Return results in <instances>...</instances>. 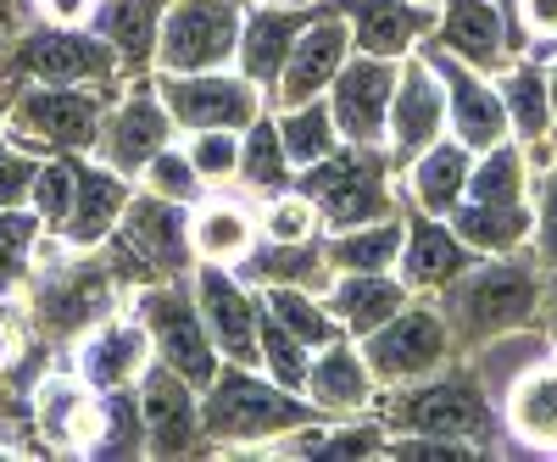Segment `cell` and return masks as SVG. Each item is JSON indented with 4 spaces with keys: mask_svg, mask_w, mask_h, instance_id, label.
<instances>
[{
    "mask_svg": "<svg viewBox=\"0 0 557 462\" xmlns=\"http://www.w3.org/2000/svg\"><path fill=\"white\" fill-rule=\"evenodd\" d=\"M541 273L535 257L507 251V257H480L474 267H462L457 279L441 290V317L451 329L457 351H485L502 335H519L541 317Z\"/></svg>",
    "mask_w": 557,
    "mask_h": 462,
    "instance_id": "cell-1",
    "label": "cell"
},
{
    "mask_svg": "<svg viewBox=\"0 0 557 462\" xmlns=\"http://www.w3.org/2000/svg\"><path fill=\"white\" fill-rule=\"evenodd\" d=\"M312 424H323V412L301 390H285L251 362H223L212 385L201 390V429H207V446H218V451L290 440Z\"/></svg>",
    "mask_w": 557,
    "mask_h": 462,
    "instance_id": "cell-2",
    "label": "cell"
},
{
    "mask_svg": "<svg viewBox=\"0 0 557 462\" xmlns=\"http://www.w3.org/2000/svg\"><path fill=\"white\" fill-rule=\"evenodd\" d=\"M374 419L385 435H441V440H469L474 451H491L496 440V412L480 390L474 367H441L430 379H412L374 396Z\"/></svg>",
    "mask_w": 557,
    "mask_h": 462,
    "instance_id": "cell-3",
    "label": "cell"
},
{
    "mask_svg": "<svg viewBox=\"0 0 557 462\" xmlns=\"http://www.w3.org/2000/svg\"><path fill=\"white\" fill-rule=\"evenodd\" d=\"M107 257L117 267L123 285H168V279H190L196 251H190V207H173L151 190H134L117 228L107 235Z\"/></svg>",
    "mask_w": 557,
    "mask_h": 462,
    "instance_id": "cell-4",
    "label": "cell"
},
{
    "mask_svg": "<svg viewBox=\"0 0 557 462\" xmlns=\"http://www.w3.org/2000/svg\"><path fill=\"white\" fill-rule=\"evenodd\" d=\"M391 162L396 157L385 146H335L323 162L296 173V190L318 207V223L330 235L357 223H380V217H396Z\"/></svg>",
    "mask_w": 557,
    "mask_h": 462,
    "instance_id": "cell-5",
    "label": "cell"
},
{
    "mask_svg": "<svg viewBox=\"0 0 557 462\" xmlns=\"http://www.w3.org/2000/svg\"><path fill=\"white\" fill-rule=\"evenodd\" d=\"M12 134L28 151L96 157L107 123V89L96 84H23L12 89Z\"/></svg>",
    "mask_w": 557,
    "mask_h": 462,
    "instance_id": "cell-6",
    "label": "cell"
},
{
    "mask_svg": "<svg viewBox=\"0 0 557 462\" xmlns=\"http://www.w3.org/2000/svg\"><path fill=\"white\" fill-rule=\"evenodd\" d=\"M0 73H17V84H96L112 89L123 78L112 45L96 28H51V23H34L17 28L0 51Z\"/></svg>",
    "mask_w": 557,
    "mask_h": 462,
    "instance_id": "cell-7",
    "label": "cell"
},
{
    "mask_svg": "<svg viewBox=\"0 0 557 462\" xmlns=\"http://www.w3.org/2000/svg\"><path fill=\"white\" fill-rule=\"evenodd\" d=\"M134 317L146 323L157 362H168L173 374H184L196 390L212 385V374L223 367V351L207 335V317L196 307L190 279H168V285H139L134 290Z\"/></svg>",
    "mask_w": 557,
    "mask_h": 462,
    "instance_id": "cell-8",
    "label": "cell"
},
{
    "mask_svg": "<svg viewBox=\"0 0 557 462\" xmlns=\"http://www.w3.org/2000/svg\"><path fill=\"white\" fill-rule=\"evenodd\" d=\"M357 346H362L368 374H374L380 390H396V385H412V379H430V374H441V367L457 357L441 307H418V301H407L396 317H385L380 329L362 335Z\"/></svg>",
    "mask_w": 557,
    "mask_h": 462,
    "instance_id": "cell-9",
    "label": "cell"
},
{
    "mask_svg": "<svg viewBox=\"0 0 557 462\" xmlns=\"http://www.w3.org/2000/svg\"><path fill=\"white\" fill-rule=\"evenodd\" d=\"M246 0H173L157 39V73L228 67L240 51Z\"/></svg>",
    "mask_w": 557,
    "mask_h": 462,
    "instance_id": "cell-10",
    "label": "cell"
},
{
    "mask_svg": "<svg viewBox=\"0 0 557 462\" xmlns=\"http://www.w3.org/2000/svg\"><path fill=\"white\" fill-rule=\"evenodd\" d=\"M117 267L112 257L101 262H57V273H45L39 290H34V329L45 340H73V335H89L101 317L117 312Z\"/></svg>",
    "mask_w": 557,
    "mask_h": 462,
    "instance_id": "cell-11",
    "label": "cell"
},
{
    "mask_svg": "<svg viewBox=\"0 0 557 462\" xmlns=\"http://www.w3.org/2000/svg\"><path fill=\"white\" fill-rule=\"evenodd\" d=\"M157 96L173 112L178 134L196 128H251L262 117V89L235 67H207V73H157Z\"/></svg>",
    "mask_w": 557,
    "mask_h": 462,
    "instance_id": "cell-12",
    "label": "cell"
},
{
    "mask_svg": "<svg viewBox=\"0 0 557 462\" xmlns=\"http://www.w3.org/2000/svg\"><path fill=\"white\" fill-rule=\"evenodd\" d=\"M173 140H178V123H173V112H168L162 96H157V78H128V96H123L117 107H107L96 157H101L112 173L139 178V173H146V162H151L157 151H168Z\"/></svg>",
    "mask_w": 557,
    "mask_h": 462,
    "instance_id": "cell-13",
    "label": "cell"
},
{
    "mask_svg": "<svg viewBox=\"0 0 557 462\" xmlns=\"http://www.w3.org/2000/svg\"><path fill=\"white\" fill-rule=\"evenodd\" d=\"M396 73H401V62L351 51L346 67L335 73V84L323 89V101H330L335 128H341V140H346V146H385V134H391ZM385 151H391V146H385Z\"/></svg>",
    "mask_w": 557,
    "mask_h": 462,
    "instance_id": "cell-14",
    "label": "cell"
},
{
    "mask_svg": "<svg viewBox=\"0 0 557 462\" xmlns=\"http://www.w3.org/2000/svg\"><path fill=\"white\" fill-rule=\"evenodd\" d=\"M139 419H146V457H190L207 446V429H201V390L173 374L168 362H146L139 374Z\"/></svg>",
    "mask_w": 557,
    "mask_h": 462,
    "instance_id": "cell-15",
    "label": "cell"
},
{
    "mask_svg": "<svg viewBox=\"0 0 557 462\" xmlns=\"http://www.w3.org/2000/svg\"><path fill=\"white\" fill-rule=\"evenodd\" d=\"M190 290L207 317V335L223 351V362H251L257 367V323H262V296L223 262H196Z\"/></svg>",
    "mask_w": 557,
    "mask_h": 462,
    "instance_id": "cell-16",
    "label": "cell"
},
{
    "mask_svg": "<svg viewBox=\"0 0 557 462\" xmlns=\"http://www.w3.org/2000/svg\"><path fill=\"white\" fill-rule=\"evenodd\" d=\"M430 67L441 73L446 84V112H451V134L462 146H469L474 157L502 146V140H513V128H507V112H502V89L491 84V73L469 67V62H457L451 51H441V45H430Z\"/></svg>",
    "mask_w": 557,
    "mask_h": 462,
    "instance_id": "cell-17",
    "label": "cell"
},
{
    "mask_svg": "<svg viewBox=\"0 0 557 462\" xmlns=\"http://www.w3.org/2000/svg\"><path fill=\"white\" fill-rule=\"evenodd\" d=\"M441 134H451V112H446V84L430 67V57H401L396 73V96H391V134L385 146L396 162H412L418 151H430Z\"/></svg>",
    "mask_w": 557,
    "mask_h": 462,
    "instance_id": "cell-18",
    "label": "cell"
},
{
    "mask_svg": "<svg viewBox=\"0 0 557 462\" xmlns=\"http://www.w3.org/2000/svg\"><path fill=\"white\" fill-rule=\"evenodd\" d=\"M351 51H357V45H351L346 12H312V23L301 28V39H296V51H290L285 73H278V84H273V112H285V107H301V101L323 96V89L335 84V73L346 67Z\"/></svg>",
    "mask_w": 557,
    "mask_h": 462,
    "instance_id": "cell-19",
    "label": "cell"
},
{
    "mask_svg": "<svg viewBox=\"0 0 557 462\" xmlns=\"http://www.w3.org/2000/svg\"><path fill=\"white\" fill-rule=\"evenodd\" d=\"M151 335H146V323H139L134 312L128 317H101L89 335H78V357H73V374L107 396V390H128L139 385V374H146V362H151Z\"/></svg>",
    "mask_w": 557,
    "mask_h": 462,
    "instance_id": "cell-20",
    "label": "cell"
},
{
    "mask_svg": "<svg viewBox=\"0 0 557 462\" xmlns=\"http://www.w3.org/2000/svg\"><path fill=\"white\" fill-rule=\"evenodd\" d=\"M407 235H401V257H396V273L412 296H441L462 267H474L480 251L457 240V228L446 217H430V212H412L407 207Z\"/></svg>",
    "mask_w": 557,
    "mask_h": 462,
    "instance_id": "cell-21",
    "label": "cell"
},
{
    "mask_svg": "<svg viewBox=\"0 0 557 462\" xmlns=\"http://www.w3.org/2000/svg\"><path fill=\"white\" fill-rule=\"evenodd\" d=\"M435 45L469 62L480 73H502L513 62V34H507V12L496 0H441L435 7Z\"/></svg>",
    "mask_w": 557,
    "mask_h": 462,
    "instance_id": "cell-22",
    "label": "cell"
},
{
    "mask_svg": "<svg viewBox=\"0 0 557 462\" xmlns=\"http://www.w3.org/2000/svg\"><path fill=\"white\" fill-rule=\"evenodd\" d=\"M34 429L51 451H96L101 435V396L78 374H45L34 385Z\"/></svg>",
    "mask_w": 557,
    "mask_h": 462,
    "instance_id": "cell-23",
    "label": "cell"
},
{
    "mask_svg": "<svg viewBox=\"0 0 557 462\" xmlns=\"http://www.w3.org/2000/svg\"><path fill=\"white\" fill-rule=\"evenodd\" d=\"M301 396L323 412V419H362V412L374 407L380 385H374V374H368L362 346L346 335V340H335V346L312 351V367H307Z\"/></svg>",
    "mask_w": 557,
    "mask_h": 462,
    "instance_id": "cell-24",
    "label": "cell"
},
{
    "mask_svg": "<svg viewBox=\"0 0 557 462\" xmlns=\"http://www.w3.org/2000/svg\"><path fill=\"white\" fill-rule=\"evenodd\" d=\"M307 23H312V12L307 7H285V0H257V7L246 12L235 62H240V73L262 89V96H273V84H278V73H285V62H290Z\"/></svg>",
    "mask_w": 557,
    "mask_h": 462,
    "instance_id": "cell-25",
    "label": "cell"
},
{
    "mask_svg": "<svg viewBox=\"0 0 557 462\" xmlns=\"http://www.w3.org/2000/svg\"><path fill=\"white\" fill-rule=\"evenodd\" d=\"M346 23H351V45L362 57H385L401 62L412 57L424 34H435V7H412V0H346Z\"/></svg>",
    "mask_w": 557,
    "mask_h": 462,
    "instance_id": "cell-26",
    "label": "cell"
},
{
    "mask_svg": "<svg viewBox=\"0 0 557 462\" xmlns=\"http://www.w3.org/2000/svg\"><path fill=\"white\" fill-rule=\"evenodd\" d=\"M173 0H101L96 7V28L112 57L123 67V78H151L157 73V39H162V17Z\"/></svg>",
    "mask_w": 557,
    "mask_h": 462,
    "instance_id": "cell-27",
    "label": "cell"
},
{
    "mask_svg": "<svg viewBox=\"0 0 557 462\" xmlns=\"http://www.w3.org/2000/svg\"><path fill=\"white\" fill-rule=\"evenodd\" d=\"M78 162V196H73V212H67V223H62V246H73V251H84V246H107V235L117 228V217H123V207H128V178L123 173H112L107 162H84V157H73Z\"/></svg>",
    "mask_w": 557,
    "mask_h": 462,
    "instance_id": "cell-28",
    "label": "cell"
},
{
    "mask_svg": "<svg viewBox=\"0 0 557 462\" xmlns=\"http://www.w3.org/2000/svg\"><path fill=\"white\" fill-rule=\"evenodd\" d=\"M407 301H412V290L401 285V273H335V279L323 285V307L335 312V323L351 340L374 335Z\"/></svg>",
    "mask_w": 557,
    "mask_h": 462,
    "instance_id": "cell-29",
    "label": "cell"
},
{
    "mask_svg": "<svg viewBox=\"0 0 557 462\" xmlns=\"http://www.w3.org/2000/svg\"><path fill=\"white\" fill-rule=\"evenodd\" d=\"M496 89H502V112H507V128H513V140L524 151H535L541 162L557 157L552 146V107H546V67H530V62H507L496 73ZM530 162V167H541Z\"/></svg>",
    "mask_w": 557,
    "mask_h": 462,
    "instance_id": "cell-30",
    "label": "cell"
},
{
    "mask_svg": "<svg viewBox=\"0 0 557 462\" xmlns=\"http://www.w3.org/2000/svg\"><path fill=\"white\" fill-rule=\"evenodd\" d=\"M502 424L530 451H557V357L524 367V374L507 385Z\"/></svg>",
    "mask_w": 557,
    "mask_h": 462,
    "instance_id": "cell-31",
    "label": "cell"
},
{
    "mask_svg": "<svg viewBox=\"0 0 557 462\" xmlns=\"http://www.w3.org/2000/svg\"><path fill=\"white\" fill-rule=\"evenodd\" d=\"M469 173H474V151L457 140V134H441L430 151H418L407 162V184H412V201L418 212L446 217L462 196H469Z\"/></svg>",
    "mask_w": 557,
    "mask_h": 462,
    "instance_id": "cell-32",
    "label": "cell"
},
{
    "mask_svg": "<svg viewBox=\"0 0 557 462\" xmlns=\"http://www.w3.org/2000/svg\"><path fill=\"white\" fill-rule=\"evenodd\" d=\"M446 223L457 228L462 246H474L480 257H507V251H524L535 240V212L530 207H502V201H469L462 196Z\"/></svg>",
    "mask_w": 557,
    "mask_h": 462,
    "instance_id": "cell-33",
    "label": "cell"
},
{
    "mask_svg": "<svg viewBox=\"0 0 557 462\" xmlns=\"http://www.w3.org/2000/svg\"><path fill=\"white\" fill-rule=\"evenodd\" d=\"M235 273L251 285V290H268V285H296V290H318L330 285V262H323V240H301V246H278V240H262L251 246Z\"/></svg>",
    "mask_w": 557,
    "mask_h": 462,
    "instance_id": "cell-34",
    "label": "cell"
},
{
    "mask_svg": "<svg viewBox=\"0 0 557 462\" xmlns=\"http://www.w3.org/2000/svg\"><path fill=\"white\" fill-rule=\"evenodd\" d=\"M251 246H257V217L240 201H223V196L196 201V212H190V251H196V262L235 267Z\"/></svg>",
    "mask_w": 557,
    "mask_h": 462,
    "instance_id": "cell-35",
    "label": "cell"
},
{
    "mask_svg": "<svg viewBox=\"0 0 557 462\" xmlns=\"http://www.w3.org/2000/svg\"><path fill=\"white\" fill-rule=\"evenodd\" d=\"M401 235H407V223H401V217L335 228V235L323 240V262H330V279H335V273H396Z\"/></svg>",
    "mask_w": 557,
    "mask_h": 462,
    "instance_id": "cell-36",
    "label": "cell"
},
{
    "mask_svg": "<svg viewBox=\"0 0 557 462\" xmlns=\"http://www.w3.org/2000/svg\"><path fill=\"white\" fill-rule=\"evenodd\" d=\"M257 296H262V312H268V317H278V323H285V329H290L296 340H307L312 351H323V346L346 340V329L335 323V312L323 307V296H318V290L268 285V290H257Z\"/></svg>",
    "mask_w": 557,
    "mask_h": 462,
    "instance_id": "cell-37",
    "label": "cell"
},
{
    "mask_svg": "<svg viewBox=\"0 0 557 462\" xmlns=\"http://www.w3.org/2000/svg\"><path fill=\"white\" fill-rule=\"evenodd\" d=\"M273 117H278V140H285V157H290L296 173L312 167V162H323L335 146H346L341 128H335V112H330V101H323V96H312L301 107H285V112H273Z\"/></svg>",
    "mask_w": 557,
    "mask_h": 462,
    "instance_id": "cell-38",
    "label": "cell"
},
{
    "mask_svg": "<svg viewBox=\"0 0 557 462\" xmlns=\"http://www.w3.org/2000/svg\"><path fill=\"white\" fill-rule=\"evenodd\" d=\"M240 184L257 196H278L296 184L285 140H278V117H257L251 128H240Z\"/></svg>",
    "mask_w": 557,
    "mask_h": 462,
    "instance_id": "cell-39",
    "label": "cell"
},
{
    "mask_svg": "<svg viewBox=\"0 0 557 462\" xmlns=\"http://www.w3.org/2000/svg\"><path fill=\"white\" fill-rule=\"evenodd\" d=\"M73 196H78V162L73 157H39V173L28 184V212L51 228V235H62V223L73 212Z\"/></svg>",
    "mask_w": 557,
    "mask_h": 462,
    "instance_id": "cell-40",
    "label": "cell"
},
{
    "mask_svg": "<svg viewBox=\"0 0 557 462\" xmlns=\"http://www.w3.org/2000/svg\"><path fill=\"white\" fill-rule=\"evenodd\" d=\"M89 457H146V419H139V390H107L101 396V435Z\"/></svg>",
    "mask_w": 557,
    "mask_h": 462,
    "instance_id": "cell-41",
    "label": "cell"
},
{
    "mask_svg": "<svg viewBox=\"0 0 557 462\" xmlns=\"http://www.w3.org/2000/svg\"><path fill=\"white\" fill-rule=\"evenodd\" d=\"M257 367H262L268 379H278L285 390H301L307 385V367H312V346L296 340L285 323L262 312V323H257Z\"/></svg>",
    "mask_w": 557,
    "mask_h": 462,
    "instance_id": "cell-42",
    "label": "cell"
},
{
    "mask_svg": "<svg viewBox=\"0 0 557 462\" xmlns=\"http://www.w3.org/2000/svg\"><path fill=\"white\" fill-rule=\"evenodd\" d=\"M45 235H51V228H45L28 207H0V301H7V290L34 267Z\"/></svg>",
    "mask_w": 557,
    "mask_h": 462,
    "instance_id": "cell-43",
    "label": "cell"
},
{
    "mask_svg": "<svg viewBox=\"0 0 557 462\" xmlns=\"http://www.w3.org/2000/svg\"><path fill=\"white\" fill-rule=\"evenodd\" d=\"M318 207L296 190H278V196H268L262 201V212H257V235L262 240H278V246H301V240H318Z\"/></svg>",
    "mask_w": 557,
    "mask_h": 462,
    "instance_id": "cell-44",
    "label": "cell"
},
{
    "mask_svg": "<svg viewBox=\"0 0 557 462\" xmlns=\"http://www.w3.org/2000/svg\"><path fill=\"white\" fill-rule=\"evenodd\" d=\"M139 190H151V196H162V201H173V207H196L207 184H201L190 151L168 146V151H157V157L146 162V173H139Z\"/></svg>",
    "mask_w": 557,
    "mask_h": 462,
    "instance_id": "cell-45",
    "label": "cell"
},
{
    "mask_svg": "<svg viewBox=\"0 0 557 462\" xmlns=\"http://www.w3.org/2000/svg\"><path fill=\"white\" fill-rule=\"evenodd\" d=\"M184 151H190L201 184L240 178V128H196L190 140H184Z\"/></svg>",
    "mask_w": 557,
    "mask_h": 462,
    "instance_id": "cell-46",
    "label": "cell"
},
{
    "mask_svg": "<svg viewBox=\"0 0 557 462\" xmlns=\"http://www.w3.org/2000/svg\"><path fill=\"white\" fill-rule=\"evenodd\" d=\"M530 212H535V262L557 279V157L530 173Z\"/></svg>",
    "mask_w": 557,
    "mask_h": 462,
    "instance_id": "cell-47",
    "label": "cell"
},
{
    "mask_svg": "<svg viewBox=\"0 0 557 462\" xmlns=\"http://www.w3.org/2000/svg\"><path fill=\"white\" fill-rule=\"evenodd\" d=\"M34 173H39V151H28L23 140H7V134H0V207H23Z\"/></svg>",
    "mask_w": 557,
    "mask_h": 462,
    "instance_id": "cell-48",
    "label": "cell"
},
{
    "mask_svg": "<svg viewBox=\"0 0 557 462\" xmlns=\"http://www.w3.org/2000/svg\"><path fill=\"white\" fill-rule=\"evenodd\" d=\"M96 7H101V0H34L28 17L51 23V28H89V23H96Z\"/></svg>",
    "mask_w": 557,
    "mask_h": 462,
    "instance_id": "cell-49",
    "label": "cell"
},
{
    "mask_svg": "<svg viewBox=\"0 0 557 462\" xmlns=\"http://www.w3.org/2000/svg\"><path fill=\"white\" fill-rule=\"evenodd\" d=\"M513 17L530 45H557V0H513Z\"/></svg>",
    "mask_w": 557,
    "mask_h": 462,
    "instance_id": "cell-50",
    "label": "cell"
},
{
    "mask_svg": "<svg viewBox=\"0 0 557 462\" xmlns=\"http://www.w3.org/2000/svg\"><path fill=\"white\" fill-rule=\"evenodd\" d=\"M23 28V12H17V0H0V34H17Z\"/></svg>",
    "mask_w": 557,
    "mask_h": 462,
    "instance_id": "cell-51",
    "label": "cell"
},
{
    "mask_svg": "<svg viewBox=\"0 0 557 462\" xmlns=\"http://www.w3.org/2000/svg\"><path fill=\"white\" fill-rule=\"evenodd\" d=\"M546 107H552V123H557V62L546 67Z\"/></svg>",
    "mask_w": 557,
    "mask_h": 462,
    "instance_id": "cell-52",
    "label": "cell"
},
{
    "mask_svg": "<svg viewBox=\"0 0 557 462\" xmlns=\"http://www.w3.org/2000/svg\"><path fill=\"white\" fill-rule=\"evenodd\" d=\"M7 123H12V112H7V101H0V134H7Z\"/></svg>",
    "mask_w": 557,
    "mask_h": 462,
    "instance_id": "cell-53",
    "label": "cell"
},
{
    "mask_svg": "<svg viewBox=\"0 0 557 462\" xmlns=\"http://www.w3.org/2000/svg\"><path fill=\"white\" fill-rule=\"evenodd\" d=\"M0 362H7V323H0Z\"/></svg>",
    "mask_w": 557,
    "mask_h": 462,
    "instance_id": "cell-54",
    "label": "cell"
},
{
    "mask_svg": "<svg viewBox=\"0 0 557 462\" xmlns=\"http://www.w3.org/2000/svg\"><path fill=\"white\" fill-rule=\"evenodd\" d=\"M28 7H34V0H17V12H23V17H28Z\"/></svg>",
    "mask_w": 557,
    "mask_h": 462,
    "instance_id": "cell-55",
    "label": "cell"
},
{
    "mask_svg": "<svg viewBox=\"0 0 557 462\" xmlns=\"http://www.w3.org/2000/svg\"><path fill=\"white\" fill-rule=\"evenodd\" d=\"M412 7H441V0H412Z\"/></svg>",
    "mask_w": 557,
    "mask_h": 462,
    "instance_id": "cell-56",
    "label": "cell"
},
{
    "mask_svg": "<svg viewBox=\"0 0 557 462\" xmlns=\"http://www.w3.org/2000/svg\"><path fill=\"white\" fill-rule=\"evenodd\" d=\"M7 39H12V34H0V51H7Z\"/></svg>",
    "mask_w": 557,
    "mask_h": 462,
    "instance_id": "cell-57",
    "label": "cell"
},
{
    "mask_svg": "<svg viewBox=\"0 0 557 462\" xmlns=\"http://www.w3.org/2000/svg\"><path fill=\"white\" fill-rule=\"evenodd\" d=\"M552 146H557V128H552Z\"/></svg>",
    "mask_w": 557,
    "mask_h": 462,
    "instance_id": "cell-58",
    "label": "cell"
},
{
    "mask_svg": "<svg viewBox=\"0 0 557 462\" xmlns=\"http://www.w3.org/2000/svg\"><path fill=\"white\" fill-rule=\"evenodd\" d=\"M552 323H557V312H552Z\"/></svg>",
    "mask_w": 557,
    "mask_h": 462,
    "instance_id": "cell-59",
    "label": "cell"
}]
</instances>
